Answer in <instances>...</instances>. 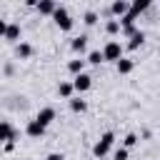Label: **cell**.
Listing matches in <instances>:
<instances>
[{
	"mask_svg": "<svg viewBox=\"0 0 160 160\" xmlns=\"http://www.w3.org/2000/svg\"><path fill=\"white\" fill-rule=\"evenodd\" d=\"M72 50H78V52H82L85 48H88V35H78V38H72Z\"/></svg>",
	"mask_w": 160,
	"mask_h": 160,
	"instance_id": "cell-12",
	"label": "cell"
},
{
	"mask_svg": "<svg viewBox=\"0 0 160 160\" xmlns=\"http://www.w3.org/2000/svg\"><path fill=\"white\" fill-rule=\"evenodd\" d=\"M90 85H92V78H90V75H85V72L75 75V80H72V88H75L78 92H85V90H90Z\"/></svg>",
	"mask_w": 160,
	"mask_h": 160,
	"instance_id": "cell-5",
	"label": "cell"
},
{
	"mask_svg": "<svg viewBox=\"0 0 160 160\" xmlns=\"http://www.w3.org/2000/svg\"><path fill=\"white\" fill-rule=\"evenodd\" d=\"M72 90H75V88H72V82H60V88H58V92H60L62 98H70V95H72Z\"/></svg>",
	"mask_w": 160,
	"mask_h": 160,
	"instance_id": "cell-19",
	"label": "cell"
},
{
	"mask_svg": "<svg viewBox=\"0 0 160 160\" xmlns=\"http://www.w3.org/2000/svg\"><path fill=\"white\" fill-rule=\"evenodd\" d=\"M105 58H102V50H92L90 55H88V62H92V65H100Z\"/></svg>",
	"mask_w": 160,
	"mask_h": 160,
	"instance_id": "cell-18",
	"label": "cell"
},
{
	"mask_svg": "<svg viewBox=\"0 0 160 160\" xmlns=\"http://www.w3.org/2000/svg\"><path fill=\"white\" fill-rule=\"evenodd\" d=\"M82 68H85V60H70V62H68V70L75 72V75H80Z\"/></svg>",
	"mask_w": 160,
	"mask_h": 160,
	"instance_id": "cell-16",
	"label": "cell"
},
{
	"mask_svg": "<svg viewBox=\"0 0 160 160\" xmlns=\"http://www.w3.org/2000/svg\"><path fill=\"white\" fill-rule=\"evenodd\" d=\"M95 22H98V15H95L92 10H88V12H85V25H95Z\"/></svg>",
	"mask_w": 160,
	"mask_h": 160,
	"instance_id": "cell-21",
	"label": "cell"
},
{
	"mask_svg": "<svg viewBox=\"0 0 160 160\" xmlns=\"http://www.w3.org/2000/svg\"><path fill=\"white\" fill-rule=\"evenodd\" d=\"M132 68H135L132 60H128V58H120V60H118V72H120V75H128Z\"/></svg>",
	"mask_w": 160,
	"mask_h": 160,
	"instance_id": "cell-10",
	"label": "cell"
},
{
	"mask_svg": "<svg viewBox=\"0 0 160 160\" xmlns=\"http://www.w3.org/2000/svg\"><path fill=\"white\" fill-rule=\"evenodd\" d=\"M35 120H38L40 125H45V128H48V125L55 120V110H52V108H42V110L38 112V118H35Z\"/></svg>",
	"mask_w": 160,
	"mask_h": 160,
	"instance_id": "cell-6",
	"label": "cell"
},
{
	"mask_svg": "<svg viewBox=\"0 0 160 160\" xmlns=\"http://www.w3.org/2000/svg\"><path fill=\"white\" fill-rule=\"evenodd\" d=\"M52 18H55V22H58V28H60V30H70V28H72V18L68 15V10H65L62 5H58V8H55Z\"/></svg>",
	"mask_w": 160,
	"mask_h": 160,
	"instance_id": "cell-2",
	"label": "cell"
},
{
	"mask_svg": "<svg viewBox=\"0 0 160 160\" xmlns=\"http://www.w3.org/2000/svg\"><path fill=\"white\" fill-rule=\"evenodd\" d=\"M112 142H115V135H112V132H105V135H102V138L95 142V148H92L95 158H100V160H102V158L108 155V150L112 148Z\"/></svg>",
	"mask_w": 160,
	"mask_h": 160,
	"instance_id": "cell-1",
	"label": "cell"
},
{
	"mask_svg": "<svg viewBox=\"0 0 160 160\" xmlns=\"http://www.w3.org/2000/svg\"><path fill=\"white\" fill-rule=\"evenodd\" d=\"M148 5H150L148 0H135V2H132V8H130V15H132V18H138L142 10H148Z\"/></svg>",
	"mask_w": 160,
	"mask_h": 160,
	"instance_id": "cell-11",
	"label": "cell"
},
{
	"mask_svg": "<svg viewBox=\"0 0 160 160\" xmlns=\"http://www.w3.org/2000/svg\"><path fill=\"white\" fill-rule=\"evenodd\" d=\"M55 2L52 0H42V2H38V12H42V15H52L55 12Z\"/></svg>",
	"mask_w": 160,
	"mask_h": 160,
	"instance_id": "cell-9",
	"label": "cell"
},
{
	"mask_svg": "<svg viewBox=\"0 0 160 160\" xmlns=\"http://www.w3.org/2000/svg\"><path fill=\"white\" fill-rule=\"evenodd\" d=\"M102 58H105V60H115V62H118V60L122 58V48H120V42L110 40V42L102 48Z\"/></svg>",
	"mask_w": 160,
	"mask_h": 160,
	"instance_id": "cell-3",
	"label": "cell"
},
{
	"mask_svg": "<svg viewBox=\"0 0 160 160\" xmlns=\"http://www.w3.org/2000/svg\"><path fill=\"white\" fill-rule=\"evenodd\" d=\"M110 10H112V15H120V18H125V15L130 12V5H128L125 0H115V2L110 5Z\"/></svg>",
	"mask_w": 160,
	"mask_h": 160,
	"instance_id": "cell-7",
	"label": "cell"
},
{
	"mask_svg": "<svg viewBox=\"0 0 160 160\" xmlns=\"http://www.w3.org/2000/svg\"><path fill=\"white\" fill-rule=\"evenodd\" d=\"M15 55L25 60V58H30V55H32V48H30L28 42H18V48H15Z\"/></svg>",
	"mask_w": 160,
	"mask_h": 160,
	"instance_id": "cell-13",
	"label": "cell"
},
{
	"mask_svg": "<svg viewBox=\"0 0 160 160\" xmlns=\"http://www.w3.org/2000/svg\"><path fill=\"white\" fill-rule=\"evenodd\" d=\"M5 38H8V40H18V38H20V25L10 22V25H8V32H5Z\"/></svg>",
	"mask_w": 160,
	"mask_h": 160,
	"instance_id": "cell-15",
	"label": "cell"
},
{
	"mask_svg": "<svg viewBox=\"0 0 160 160\" xmlns=\"http://www.w3.org/2000/svg\"><path fill=\"white\" fill-rule=\"evenodd\" d=\"M18 140V132L12 130V125L10 122H0V142H15Z\"/></svg>",
	"mask_w": 160,
	"mask_h": 160,
	"instance_id": "cell-4",
	"label": "cell"
},
{
	"mask_svg": "<svg viewBox=\"0 0 160 160\" xmlns=\"http://www.w3.org/2000/svg\"><path fill=\"white\" fill-rule=\"evenodd\" d=\"M105 30H108V32L112 35V32H118V30H120V22H118V20H110V22L105 25Z\"/></svg>",
	"mask_w": 160,
	"mask_h": 160,
	"instance_id": "cell-22",
	"label": "cell"
},
{
	"mask_svg": "<svg viewBox=\"0 0 160 160\" xmlns=\"http://www.w3.org/2000/svg\"><path fill=\"white\" fill-rule=\"evenodd\" d=\"M25 132H28L30 138H40V135L45 132V125H40L38 120H30V122H28V128H25Z\"/></svg>",
	"mask_w": 160,
	"mask_h": 160,
	"instance_id": "cell-8",
	"label": "cell"
},
{
	"mask_svg": "<svg viewBox=\"0 0 160 160\" xmlns=\"http://www.w3.org/2000/svg\"><path fill=\"white\" fill-rule=\"evenodd\" d=\"M70 108H72V112H82L88 105H85V100H80V98H70Z\"/></svg>",
	"mask_w": 160,
	"mask_h": 160,
	"instance_id": "cell-17",
	"label": "cell"
},
{
	"mask_svg": "<svg viewBox=\"0 0 160 160\" xmlns=\"http://www.w3.org/2000/svg\"><path fill=\"white\" fill-rule=\"evenodd\" d=\"M5 32H8V22L0 20V38H5Z\"/></svg>",
	"mask_w": 160,
	"mask_h": 160,
	"instance_id": "cell-24",
	"label": "cell"
},
{
	"mask_svg": "<svg viewBox=\"0 0 160 160\" xmlns=\"http://www.w3.org/2000/svg\"><path fill=\"white\" fill-rule=\"evenodd\" d=\"M112 158H115V160H128V150H125V148H118Z\"/></svg>",
	"mask_w": 160,
	"mask_h": 160,
	"instance_id": "cell-23",
	"label": "cell"
},
{
	"mask_svg": "<svg viewBox=\"0 0 160 160\" xmlns=\"http://www.w3.org/2000/svg\"><path fill=\"white\" fill-rule=\"evenodd\" d=\"M142 42H145V32H140V30H138V32H135V35L130 38V42H128V48H130V50H135V48H140Z\"/></svg>",
	"mask_w": 160,
	"mask_h": 160,
	"instance_id": "cell-14",
	"label": "cell"
},
{
	"mask_svg": "<svg viewBox=\"0 0 160 160\" xmlns=\"http://www.w3.org/2000/svg\"><path fill=\"white\" fill-rule=\"evenodd\" d=\"M135 142H138V135H132V132H130V135H125V140H122V145H125V150H128V148H132Z\"/></svg>",
	"mask_w": 160,
	"mask_h": 160,
	"instance_id": "cell-20",
	"label": "cell"
},
{
	"mask_svg": "<svg viewBox=\"0 0 160 160\" xmlns=\"http://www.w3.org/2000/svg\"><path fill=\"white\" fill-rule=\"evenodd\" d=\"M45 160H62V155H60V152H50Z\"/></svg>",
	"mask_w": 160,
	"mask_h": 160,
	"instance_id": "cell-25",
	"label": "cell"
}]
</instances>
